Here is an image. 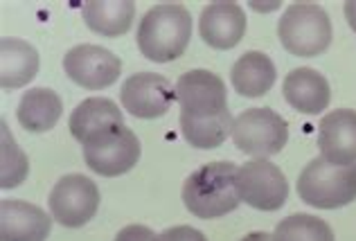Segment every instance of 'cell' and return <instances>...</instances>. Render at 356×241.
Here are the masks:
<instances>
[{"mask_svg": "<svg viewBox=\"0 0 356 241\" xmlns=\"http://www.w3.org/2000/svg\"><path fill=\"white\" fill-rule=\"evenodd\" d=\"M284 99L289 106L305 115H318L330 106L332 90L327 79L314 68H296L282 83Z\"/></svg>", "mask_w": 356, "mask_h": 241, "instance_id": "cell-15", "label": "cell"}, {"mask_svg": "<svg viewBox=\"0 0 356 241\" xmlns=\"http://www.w3.org/2000/svg\"><path fill=\"white\" fill-rule=\"evenodd\" d=\"M63 115L61 97L50 88H32L21 97V104L16 108V117L25 131L45 133L54 128Z\"/></svg>", "mask_w": 356, "mask_h": 241, "instance_id": "cell-18", "label": "cell"}, {"mask_svg": "<svg viewBox=\"0 0 356 241\" xmlns=\"http://www.w3.org/2000/svg\"><path fill=\"white\" fill-rule=\"evenodd\" d=\"M286 140L289 124L273 108H248L232 124V142L237 149L261 160L282 151Z\"/></svg>", "mask_w": 356, "mask_h": 241, "instance_id": "cell-5", "label": "cell"}, {"mask_svg": "<svg viewBox=\"0 0 356 241\" xmlns=\"http://www.w3.org/2000/svg\"><path fill=\"white\" fill-rule=\"evenodd\" d=\"M156 233L152 228H147V226H127V228H122L115 241H156Z\"/></svg>", "mask_w": 356, "mask_h": 241, "instance_id": "cell-24", "label": "cell"}, {"mask_svg": "<svg viewBox=\"0 0 356 241\" xmlns=\"http://www.w3.org/2000/svg\"><path fill=\"white\" fill-rule=\"evenodd\" d=\"M280 43L296 57H318L332 43V21L316 3H293L277 23Z\"/></svg>", "mask_w": 356, "mask_h": 241, "instance_id": "cell-4", "label": "cell"}, {"mask_svg": "<svg viewBox=\"0 0 356 241\" xmlns=\"http://www.w3.org/2000/svg\"><path fill=\"white\" fill-rule=\"evenodd\" d=\"M52 219L32 203L0 201V241H45L50 237Z\"/></svg>", "mask_w": 356, "mask_h": 241, "instance_id": "cell-12", "label": "cell"}, {"mask_svg": "<svg viewBox=\"0 0 356 241\" xmlns=\"http://www.w3.org/2000/svg\"><path fill=\"white\" fill-rule=\"evenodd\" d=\"M50 212L63 228H81L97 215L99 190L88 176L68 174L50 192Z\"/></svg>", "mask_w": 356, "mask_h": 241, "instance_id": "cell-8", "label": "cell"}, {"mask_svg": "<svg viewBox=\"0 0 356 241\" xmlns=\"http://www.w3.org/2000/svg\"><path fill=\"white\" fill-rule=\"evenodd\" d=\"M237 169L235 163L219 160L192 172L183 185L185 208L199 219H219L237 210L241 201L235 183Z\"/></svg>", "mask_w": 356, "mask_h": 241, "instance_id": "cell-2", "label": "cell"}, {"mask_svg": "<svg viewBox=\"0 0 356 241\" xmlns=\"http://www.w3.org/2000/svg\"><path fill=\"white\" fill-rule=\"evenodd\" d=\"M176 99L172 81L156 72H136L120 90V101L129 115L140 119L163 117Z\"/></svg>", "mask_w": 356, "mask_h": 241, "instance_id": "cell-10", "label": "cell"}, {"mask_svg": "<svg viewBox=\"0 0 356 241\" xmlns=\"http://www.w3.org/2000/svg\"><path fill=\"white\" fill-rule=\"evenodd\" d=\"M39 72V52L23 39L5 36L0 41V86L23 88Z\"/></svg>", "mask_w": 356, "mask_h": 241, "instance_id": "cell-17", "label": "cell"}, {"mask_svg": "<svg viewBox=\"0 0 356 241\" xmlns=\"http://www.w3.org/2000/svg\"><path fill=\"white\" fill-rule=\"evenodd\" d=\"M83 23L95 34L120 36L134 25L136 3L134 0H88L81 9Z\"/></svg>", "mask_w": 356, "mask_h": 241, "instance_id": "cell-19", "label": "cell"}, {"mask_svg": "<svg viewBox=\"0 0 356 241\" xmlns=\"http://www.w3.org/2000/svg\"><path fill=\"white\" fill-rule=\"evenodd\" d=\"M323 158L334 165H356V110L336 108L318 126Z\"/></svg>", "mask_w": 356, "mask_h": 241, "instance_id": "cell-13", "label": "cell"}, {"mask_svg": "<svg viewBox=\"0 0 356 241\" xmlns=\"http://www.w3.org/2000/svg\"><path fill=\"white\" fill-rule=\"evenodd\" d=\"M63 70L77 86L88 90L108 88L120 79L122 61L113 52L102 48V45H77L65 52Z\"/></svg>", "mask_w": 356, "mask_h": 241, "instance_id": "cell-11", "label": "cell"}, {"mask_svg": "<svg viewBox=\"0 0 356 241\" xmlns=\"http://www.w3.org/2000/svg\"><path fill=\"white\" fill-rule=\"evenodd\" d=\"M192 39V14L181 3L154 5L140 18L136 43L143 57L170 63L187 50Z\"/></svg>", "mask_w": 356, "mask_h": 241, "instance_id": "cell-1", "label": "cell"}, {"mask_svg": "<svg viewBox=\"0 0 356 241\" xmlns=\"http://www.w3.org/2000/svg\"><path fill=\"white\" fill-rule=\"evenodd\" d=\"M176 101L181 117L205 119L228 115V90L219 75L210 70H190L176 81Z\"/></svg>", "mask_w": 356, "mask_h": 241, "instance_id": "cell-7", "label": "cell"}, {"mask_svg": "<svg viewBox=\"0 0 356 241\" xmlns=\"http://www.w3.org/2000/svg\"><path fill=\"white\" fill-rule=\"evenodd\" d=\"M345 18H348L350 27L356 32V0H348L345 3Z\"/></svg>", "mask_w": 356, "mask_h": 241, "instance_id": "cell-25", "label": "cell"}, {"mask_svg": "<svg viewBox=\"0 0 356 241\" xmlns=\"http://www.w3.org/2000/svg\"><path fill=\"white\" fill-rule=\"evenodd\" d=\"M156 241H208L201 230L190 228V226H174L167 228L165 233L158 235Z\"/></svg>", "mask_w": 356, "mask_h": 241, "instance_id": "cell-23", "label": "cell"}, {"mask_svg": "<svg viewBox=\"0 0 356 241\" xmlns=\"http://www.w3.org/2000/svg\"><path fill=\"white\" fill-rule=\"evenodd\" d=\"M237 192L246 206L264 212H275L286 203L289 183L277 165L255 158L241 165L235 176Z\"/></svg>", "mask_w": 356, "mask_h": 241, "instance_id": "cell-9", "label": "cell"}, {"mask_svg": "<svg viewBox=\"0 0 356 241\" xmlns=\"http://www.w3.org/2000/svg\"><path fill=\"white\" fill-rule=\"evenodd\" d=\"M273 241H334V233L330 224L318 217L291 215L277 224Z\"/></svg>", "mask_w": 356, "mask_h": 241, "instance_id": "cell-21", "label": "cell"}, {"mask_svg": "<svg viewBox=\"0 0 356 241\" xmlns=\"http://www.w3.org/2000/svg\"><path fill=\"white\" fill-rule=\"evenodd\" d=\"M232 86L243 97H261L273 88L277 72L273 61L264 52H246L237 59L230 72Z\"/></svg>", "mask_w": 356, "mask_h": 241, "instance_id": "cell-20", "label": "cell"}, {"mask_svg": "<svg viewBox=\"0 0 356 241\" xmlns=\"http://www.w3.org/2000/svg\"><path fill=\"white\" fill-rule=\"evenodd\" d=\"M81 147L88 169L99 176H106V178H115V176L134 169L140 160V153H143L138 135L127 124L90 138Z\"/></svg>", "mask_w": 356, "mask_h": 241, "instance_id": "cell-6", "label": "cell"}, {"mask_svg": "<svg viewBox=\"0 0 356 241\" xmlns=\"http://www.w3.org/2000/svg\"><path fill=\"white\" fill-rule=\"evenodd\" d=\"M241 241H273V235H268V233H250L246 235Z\"/></svg>", "mask_w": 356, "mask_h": 241, "instance_id": "cell-26", "label": "cell"}, {"mask_svg": "<svg viewBox=\"0 0 356 241\" xmlns=\"http://www.w3.org/2000/svg\"><path fill=\"white\" fill-rule=\"evenodd\" d=\"M201 39L214 50H230L246 34V12L237 3H210L199 18Z\"/></svg>", "mask_w": 356, "mask_h": 241, "instance_id": "cell-14", "label": "cell"}, {"mask_svg": "<svg viewBox=\"0 0 356 241\" xmlns=\"http://www.w3.org/2000/svg\"><path fill=\"white\" fill-rule=\"evenodd\" d=\"M124 124V115L120 113V106L106 97H88L72 110L70 115V133L77 142H88L90 138L106 133L111 128Z\"/></svg>", "mask_w": 356, "mask_h": 241, "instance_id": "cell-16", "label": "cell"}, {"mask_svg": "<svg viewBox=\"0 0 356 241\" xmlns=\"http://www.w3.org/2000/svg\"><path fill=\"white\" fill-rule=\"evenodd\" d=\"M298 197L318 210L345 208L356 199V165H334L323 156L298 176Z\"/></svg>", "mask_w": 356, "mask_h": 241, "instance_id": "cell-3", "label": "cell"}, {"mask_svg": "<svg viewBox=\"0 0 356 241\" xmlns=\"http://www.w3.org/2000/svg\"><path fill=\"white\" fill-rule=\"evenodd\" d=\"M27 156L18 149V144L12 135H9V128L3 122V174H0V185L3 190H12L16 185H21L27 176Z\"/></svg>", "mask_w": 356, "mask_h": 241, "instance_id": "cell-22", "label": "cell"}]
</instances>
